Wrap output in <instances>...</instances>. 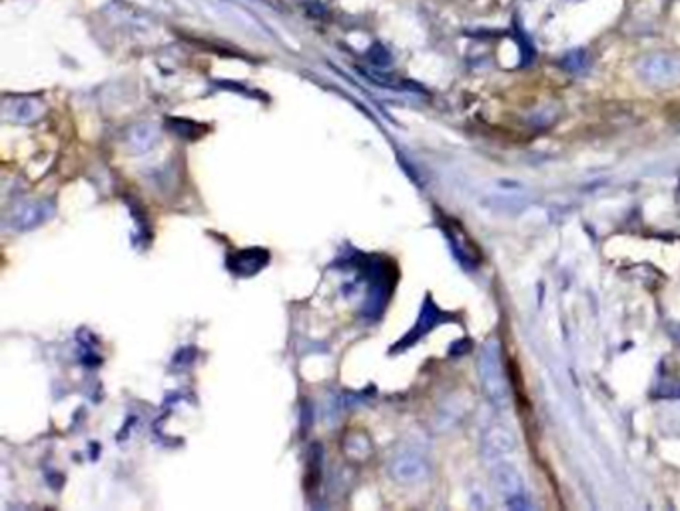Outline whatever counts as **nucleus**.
<instances>
[{"instance_id":"obj_1","label":"nucleus","mask_w":680,"mask_h":511,"mask_svg":"<svg viewBox=\"0 0 680 511\" xmlns=\"http://www.w3.org/2000/svg\"><path fill=\"white\" fill-rule=\"evenodd\" d=\"M639 74L646 82L654 84H672L680 80V60L668 54L646 56L639 64Z\"/></svg>"},{"instance_id":"obj_2","label":"nucleus","mask_w":680,"mask_h":511,"mask_svg":"<svg viewBox=\"0 0 680 511\" xmlns=\"http://www.w3.org/2000/svg\"><path fill=\"white\" fill-rule=\"evenodd\" d=\"M230 262H237V266H230V270L236 272V274H256L258 270H262L263 266L268 264V252H263V250H246V252H240L236 256H232Z\"/></svg>"},{"instance_id":"obj_3","label":"nucleus","mask_w":680,"mask_h":511,"mask_svg":"<svg viewBox=\"0 0 680 511\" xmlns=\"http://www.w3.org/2000/svg\"><path fill=\"white\" fill-rule=\"evenodd\" d=\"M50 214H53V210H50L48 204H28L25 208H20L18 214H14V226L22 228V230L34 228L44 220H48Z\"/></svg>"}]
</instances>
